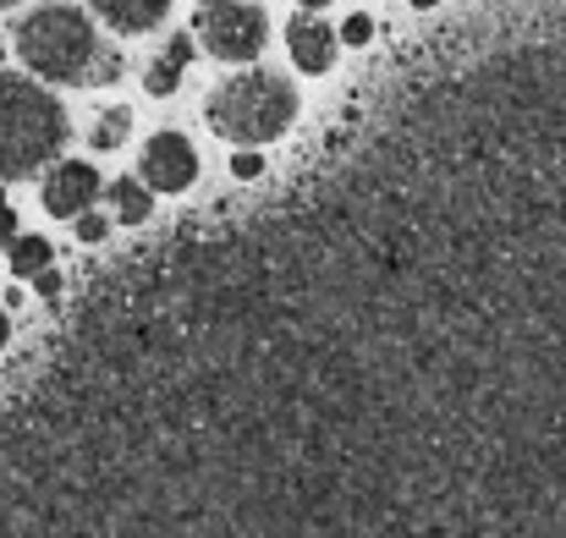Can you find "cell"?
Wrapping results in <instances>:
<instances>
[{"mask_svg": "<svg viewBox=\"0 0 566 538\" xmlns=\"http://www.w3.org/2000/svg\"><path fill=\"white\" fill-rule=\"evenodd\" d=\"M336 44H342V39H336V28H331V22H319V17H292V28H286V50H292L297 72H308V77L331 72Z\"/></svg>", "mask_w": 566, "mask_h": 538, "instance_id": "obj_7", "label": "cell"}, {"mask_svg": "<svg viewBox=\"0 0 566 538\" xmlns=\"http://www.w3.org/2000/svg\"><path fill=\"white\" fill-rule=\"evenodd\" d=\"M412 6H418V11H429V6H434V0H412Z\"/></svg>", "mask_w": 566, "mask_h": 538, "instance_id": "obj_21", "label": "cell"}, {"mask_svg": "<svg viewBox=\"0 0 566 538\" xmlns=\"http://www.w3.org/2000/svg\"><path fill=\"white\" fill-rule=\"evenodd\" d=\"M138 171H144V187H149V192H182V187H192V177H198V155H192V144L182 133H155V138L144 144Z\"/></svg>", "mask_w": 566, "mask_h": 538, "instance_id": "obj_5", "label": "cell"}, {"mask_svg": "<svg viewBox=\"0 0 566 538\" xmlns=\"http://www.w3.org/2000/svg\"><path fill=\"white\" fill-rule=\"evenodd\" d=\"M44 264H50V242L33 236V231H17V236H11V275H28V281H33Z\"/></svg>", "mask_w": 566, "mask_h": 538, "instance_id": "obj_11", "label": "cell"}, {"mask_svg": "<svg viewBox=\"0 0 566 538\" xmlns=\"http://www.w3.org/2000/svg\"><path fill=\"white\" fill-rule=\"evenodd\" d=\"M192 39L220 55V61H253L270 39V22L253 0H198L192 11Z\"/></svg>", "mask_w": 566, "mask_h": 538, "instance_id": "obj_4", "label": "cell"}, {"mask_svg": "<svg viewBox=\"0 0 566 538\" xmlns=\"http://www.w3.org/2000/svg\"><path fill=\"white\" fill-rule=\"evenodd\" d=\"M105 192H111V209H116V220H122V225H144V220H149V209H155L149 187H144V181H133V177L111 181Z\"/></svg>", "mask_w": 566, "mask_h": 538, "instance_id": "obj_9", "label": "cell"}, {"mask_svg": "<svg viewBox=\"0 0 566 538\" xmlns=\"http://www.w3.org/2000/svg\"><path fill=\"white\" fill-rule=\"evenodd\" d=\"M127 133H133V110H127V105H111V110H99V122H94L88 144L105 155V149H122V144H127Z\"/></svg>", "mask_w": 566, "mask_h": 538, "instance_id": "obj_10", "label": "cell"}, {"mask_svg": "<svg viewBox=\"0 0 566 538\" xmlns=\"http://www.w3.org/2000/svg\"><path fill=\"white\" fill-rule=\"evenodd\" d=\"M105 192V181L94 166H83V160H61L50 177H44V209L55 214V220H77L83 209H94V198Z\"/></svg>", "mask_w": 566, "mask_h": 538, "instance_id": "obj_6", "label": "cell"}, {"mask_svg": "<svg viewBox=\"0 0 566 538\" xmlns=\"http://www.w3.org/2000/svg\"><path fill=\"white\" fill-rule=\"evenodd\" d=\"M0 61H6V44H0Z\"/></svg>", "mask_w": 566, "mask_h": 538, "instance_id": "obj_22", "label": "cell"}, {"mask_svg": "<svg viewBox=\"0 0 566 538\" xmlns=\"http://www.w3.org/2000/svg\"><path fill=\"white\" fill-rule=\"evenodd\" d=\"M160 55H171V61H177V66H188V61H192V33H171V39H166V50H160Z\"/></svg>", "mask_w": 566, "mask_h": 538, "instance_id": "obj_16", "label": "cell"}, {"mask_svg": "<svg viewBox=\"0 0 566 538\" xmlns=\"http://www.w3.org/2000/svg\"><path fill=\"white\" fill-rule=\"evenodd\" d=\"M0 6H17V0H0Z\"/></svg>", "mask_w": 566, "mask_h": 538, "instance_id": "obj_23", "label": "cell"}, {"mask_svg": "<svg viewBox=\"0 0 566 538\" xmlns=\"http://www.w3.org/2000/svg\"><path fill=\"white\" fill-rule=\"evenodd\" d=\"M182 72H188V66H177L171 55H160V61H155V66L144 72V88H149L155 99H166V94H177V83H182Z\"/></svg>", "mask_w": 566, "mask_h": 538, "instance_id": "obj_12", "label": "cell"}, {"mask_svg": "<svg viewBox=\"0 0 566 538\" xmlns=\"http://www.w3.org/2000/svg\"><path fill=\"white\" fill-rule=\"evenodd\" d=\"M33 286H39V297H55V292H61V275H55V270L44 264V270L33 275Z\"/></svg>", "mask_w": 566, "mask_h": 538, "instance_id": "obj_18", "label": "cell"}, {"mask_svg": "<svg viewBox=\"0 0 566 538\" xmlns=\"http://www.w3.org/2000/svg\"><path fill=\"white\" fill-rule=\"evenodd\" d=\"M105 236H111V220L94 214V209H83L77 214V242H105Z\"/></svg>", "mask_w": 566, "mask_h": 538, "instance_id": "obj_13", "label": "cell"}, {"mask_svg": "<svg viewBox=\"0 0 566 538\" xmlns=\"http://www.w3.org/2000/svg\"><path fill=\"white\" fill-rule=\"evenodd\" d=\"M66 149V110L33 77L0 72V177H33Z\"/></svg>", "mask_w": 566, "mask_h": 538, "instance_id": "obj_2", "label": "cell"}, {"mask_svg": "<svg viewBox=\"0 0 566 538\" xmlns=\"http://www.w3.org/2000/svg\"><path fill=\"white\" fill-rule=\"evenodd\" d=\"M203 116H209V127L226 144H270V138H281L297 122V88H292V77L253 66V72L226 77L209 94Z\"/></svg>", "mask_w": 566, "mask_h": 538, "instance_id": "obj_3", "label": "cell"}, {"mask_svg": "<svg viewBox=\"0 0 566 538\" xmlns=\"http://www.w3.org/2000/svg\"><path fill=\"white\" fill-rule=\"evenodd\" d=\"M11 341V319H6V308H0V347Z\"/></svg>", "mask_w": 566, "mask_h": 538, "instance_id": "obj_19", "label": "cell"}, {"mask_svg": "<svg viewBox=\"0 0 566 538\" xmlns=\"http://www.w3.org/2000/svg\"><path fill=\"white\" fill-rule=\"evenodd\" d=\"M17 55L44 83H116L122 55L99 39V28L77 6H39L17 22Z\"/></svg>", "mask_w": 566, "mask_h": 538, "instance_id": "obj_1", "label": "cell"}, {"mask_svg": "<svg viewBox=\"0 0 566 538\" xmlns=\"http://www.w3.org/2000/svg\"><path fill=\"white\" fill-rule=\"evenodd\" d=\"M369 39H375V17H364V11H358V17H347V22H342V44H369Z\"/></svg>", "mask_w": 566, "mask_h": 538, "instance_id": "obj_15", "label": "cell"}, {"mask_svg": "<svg viewBox=\"0 0 566 538\" xmlns=\"http://www.w3.org/2000/svg\"><path fill=\"white\" fill-rule=\"evenodd\" d=\"M11 236H17V209H11V198L0 192V253L11 247Z\"/></svg>", "mask_w": 566, "mask_h": 538, "instance_id": "obj_17", "label": "cell"}, {"mask_svg": "<svg viewBox=\"0 0 566 538\" xmlns=\"http://www.w3.org/2000/svg\"><path fill=\"white\" fill-rule=\"evenodd\" d=\"M303 6H308V11H319V6H331V0H303Z\"/></svg>", "mask_w": 566, "mask_h": 538, "instance_id": "obj_20", "label": "cell"}, {"mask_svg": "<svg viewBox=\"0 0 566 538\" xmlns=\"http://www.w3.org/2000/svg\"><path fill=\"white\" fill-rule=\"evenodd\" d=\"M231 177H237V181L264 177V160H259V149H237V155H231Z\"/></svg>", "mask_w": 566, "mask_h": 538, "instance_id": "obj_14", "label": "cell"}, {"mask_svg": "<svg viewBox=\"0 0 566 538\" xmlns=\"http://www.w3.org/2000/svg\"><path fill=\"white\" fill-rule=\"evenodd\" d=\"M88 6H94L99 22L116 28V33H149V28H160L166 11H171V0H88Z\"/></svg>", "mask_w": 566, "mask_h": 538, "instance_id": "obj_8", "label": "cell"}]
</instances>
